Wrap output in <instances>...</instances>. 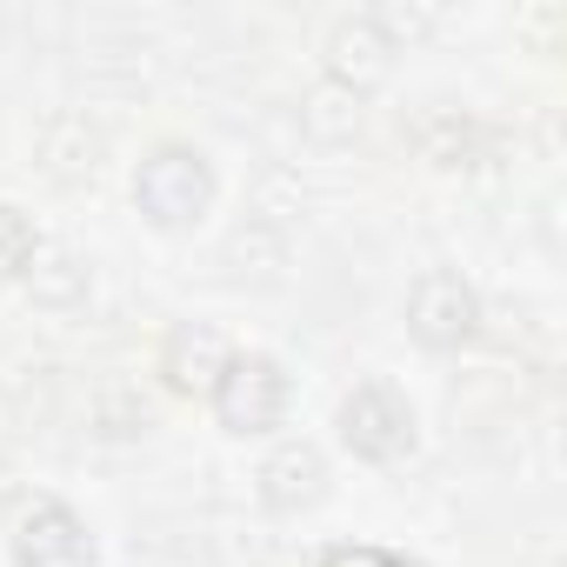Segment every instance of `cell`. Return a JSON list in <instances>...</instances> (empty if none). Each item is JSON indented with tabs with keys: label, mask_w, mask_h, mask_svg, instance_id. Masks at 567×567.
<instances>
[{
	"label": "cell",
	"mask_w": 567,
	"mask_h": 567,
	"mask_svg": "<svg viewBox=\"0 0 567 567\" xmlns=\"http://www.w3.org/2000/svg\"><path fill=\"white\" fill-rule=\"evenodd\" d=\"M214 194H220L214 161H207L194 141H161V147H147L141 167H134V207H141V220L161 227V234L200 227V220L214 214Z\"/></svg>",
	"instance_id": "6da1fadb"
},
{
	"label": "cell",
	"mask_w": 567,
	"mask_h": 567,
	"mask_svg": "<svg viewBox=\"0 0 567 567\" xmlns=\"http://www.w3.org/2000/svg\"><path fill=\"white\" fill-rule=\"evenodd\" d=\"M207 408L227 434H274V427H288V408H295V374L280 368L274 354L260 348H234L220 381L207 388Z\"/></svg>",
	"instance_id": "7a4b0ae2"
},
{
	"label": "cell",
	"mask_w": 567,
	"mask_h": 567,
	"mask_svg": "<svg viewBox=\"0 0 567 567\" xmlns=\"http://www.w3.org/2000/svg\"><path fill=\"white\" fill-rule=\"evenodd\" d=\"M334 427H341V447H348L354 461H368V467H394V461H408L414 441H421V414H414V401H408L394 381H361V388H348Z\"/></svg>",
	"instance_id": "3957f363"
},
{
	"label": "cell",
	"mask_w": 567,
	"mask_h": 567,
	"mask_svg": "<svg viewBox=\"0 0 567 567\" xmlns=\"http://www.w3.org/2000/svg\"><path fill=\"white\" fill-rule=\"evenodd\" d=\"M408 334L427 354H461L481 334V295H474V280L454 274V267H427L408 288Z\"/></svg>",
	"instance_id": "277c9868"
},
{
	"label": "cell",
	"mask_w": 567,
	"mask_h": 567,
	"mask_svg": "<svg viewBox=\"0 0 567 567\" xmlns=\"http://www.w3.org/2000/svg\"><path fill=\"white\" fill-rule=\"evenodd\" d=\"M321 61H328V81H334L341 94L361 101V94H374V87L394 74V61H401V34H394L388 14L361 8V14H341V21L328 28Z\"/></svg>",
	"instance_id": "5b68a950"
},
{
	"label": "cell",
	"mask_w": 567,
	"mask_h": 567,
	"mask_svg": "<svg viewBox=\"0 0 567 567\" xmlns=\"http://www.w3.org/2000/svg\"><path fill=\"white\" fill-rule=\"evenodd\" d=\"M94 554L101 547H94V527H87L81 507H68L54 494L21 507V520H14V567H94Z\"/></svg>",
	"instance_id": "8992f818"
},
{
	"label": "cell",
	"mask_w": 567,
	"mask_h": 567,
	"mask_svg": "<svg viewBox=\"0 0 567 567\" xmlns=\"http://www.w3.org/2000/svg\"><path fill=\"white\" fill-rule=\"evenodd\" d=\"M328 481H334V467H328V454H321L315 441H280V447L260 461L254 494H260L267 514H308V507L328 501Z\"/></svg>",
	"instance_id": "52a82bcc"
},
{
	"label": "cell",
	"mask_w": 567,
	"mask_h": 567,
	"mask_svg": "<svg viewBox=\"0 0 567 567\" xmlns=\"http://www.w3.org/2000/svg\"><path fill=\"white\" fill-rule=\"evenodd\" d=\"M227 334L214 328V321H181V328H167V341H161V381L174 388V394H187V401H207V388L220 381V368H227Z\"/></svg>",
	"instance_id": "ba28073f"
},
{
	"label": "cell",
	"mask_w": 567,
	"mask_h": 567,
	"mask_svg": "<svg viewBox=\"0 0 567 567\" xmlns=\"http://www.w3.org/2000/svg\"><path fill=\"white\" fill-rule=\"evenodd\" d=\"M87 260L81 254H68V247H48L41 240V254H34V267H28V288H34V301H48V308H68V301H81L87 295Z\"/></svg>",
	"instance_id": "9c48e42d"
},
{
	"label": "cell",
	"mask_w": 567,
	"mask_h": 567,
	"mask_svg": "<svg viewBox=\"0 0 567 567\" xmlns=\"http://www.w3.org/2000/svg\"><path fill=\"white\" fill-rule=\"evenodd\" d=\"M34 254H41V227H34V214L14 207V200H0V288L28 280Z\"/></svg>",
	"instance_id": "30bf717a"
},
{
	"label": "cell",
	"mask_w": 567,
	"mask_h": 567,
	"mask_svg": "<svg viewBox=\"0 0 567 567\" xmlns=\"http://www.w3.org/2000/svg\"><path fill=\"white\" fill-rule=\"evenodd\" d=\"M315 567H427V560H414V554H401V547H374V540H341V547H328Z\"/></svg>",
	"instance_id": "8fae6325"
}]
</instances>
